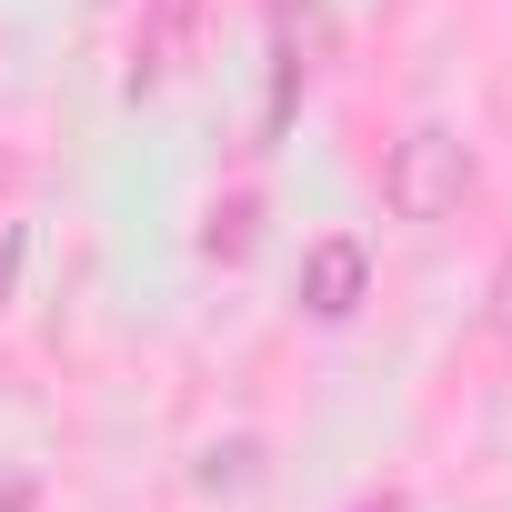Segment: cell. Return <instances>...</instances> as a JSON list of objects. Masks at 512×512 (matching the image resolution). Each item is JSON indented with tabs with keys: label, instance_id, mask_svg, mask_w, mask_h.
<instances>
[{
	"label": "cell",
	"instance_id": "cell-1",
	"mask_svg": "<svg viewBox=\"0 0 512 512\" xmlns=\"http://www.w3.org/2000/svg\"><path fill=\"white\" fill-rule=\"evenodd\" d=\"M472 141L452 131V121H412L392 151H382V211L392 221H452L462 201H472Z\"/></svg>",
	"mask_w": 512,
	"mask_h": 512
},
{
	"label": "cell",
	"instance_id": "cell-2",
	"mask_svg": "<svg viewBox=\"0 0 512 512\" xmlns=\"http://www.w3.org/2000/svg\"><path fill=\"white\" fill-rule=\"evenodd\" d=\"M211 21V0H141V21H131V101L171 91L191 71V41Z\"/></svg>",
	"mask_w": 512,
	"mask_h": 512
},
{
	"label": "cell",
	"instance_id": "cell-3",
	"mask_svg": "<svg viewBox=\"0 0 512 512\" xmlns=\"http://www.w3.org/2000/svg\"><path fill=\"white\" fill-rule=\"evenodd\" d=\"M372 302V251H362V231H322L312 251H302V322H352Z\"/></svg>",
	"mask_w": 512,
	"mask_h": 512
},
{
	"label": "cell",
	"instance_id": "cell-4",
	"mask_svg": "<svg viewBox=\"0 0 512 512\" xmlns=\"http://www.w3.org/2000/svg\"><path fill=\"white\" fill-rule=\"evenodd\" d=\"M251 241H262V201H251V191H231V201L201 211V251H211V262H251Z\"/></svg>",
	"mask_w": 512,
	"mask_h": 512
},
{
	"label": "cell",
	"instance_id": "cell-5",
	"mask_svg": "<svg viewBox=\"0 0 512 512\" xmlns=\"http://www.w3.org/2000/svg\"><path fill=\"white\" fill-rule=\"evenodd\" d=\"M11 292H21V221H0V312H11Z\"/></svg>",
	"mask_w": 512,
	"mask_h": 512
},
{
	"label": "cell",
	"instance_id": "cell-6",
	"mask_svg": "<svg viewBox=\"0 0 512 512\" xmlns=\"http://www.w3.org/2000/svg\"><path fill=\"white\" fill-rule=\"evenodd\" d=\"M492 332L512 342V251H502V272H492Z\"/></svg>",
	"mask_w": 512,
	"mask_h": 512
}]
</instances>
